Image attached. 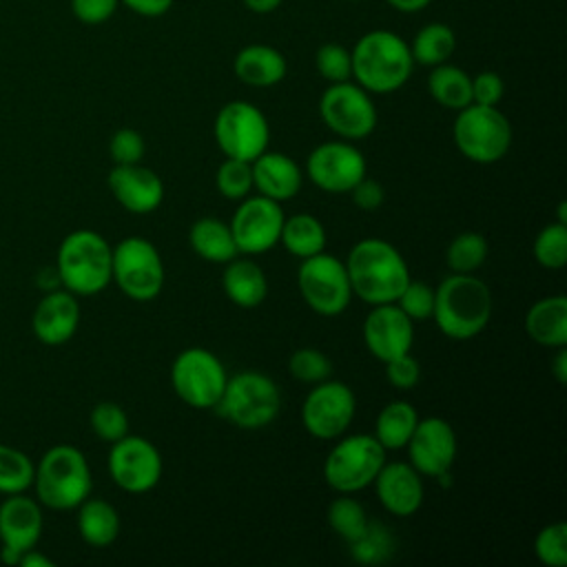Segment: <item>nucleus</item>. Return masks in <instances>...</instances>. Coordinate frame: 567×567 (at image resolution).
<instances>
[{
    "label": "nucleus",
    "instance_id": "9",
    "mask_svg": "<svg viewBox=\"0 0 567 567\" xmlns=\"http://www.w3.org/2000/svg\"><path fill=\"white\" fill-rule=\"evenodd\" d=\"M111 281L133 301H151L164 286L159 250L144 237H124L113 246Z\"/></svg>",
    "mask_w": 567,
    "mask_h": 567
},
{
    "label": "nucleus",
    "instance_id": "3",
    "mask_svg": "<svg viewBox=\"0 0 567 567\" xmlns=\"http://www.w3.org/2000/svg\"><path fill=\"white\" fill-rule=\"evenodd\" d=\"M492 317V292L474 275L452 272L439 288H434V312L436 328L454 339L465 341L483 332Z\"/></svg>",
    "mask_w": 567,
    "mask_h": 567
},
{
    "label": "nucleus",
    "instance_id": "4",
    "mask_svg": "<svg viewBox=\"0 0 567 567\" xmlns=\"http://www.w3.org/2000/svg\"><path fill=\"white\" fill-rule=\"evenodd\" d=\"M31 487L40 505L58 512L75 509L93 487L86 456L69 443L49 447L35 463Z\"/></svg>",
    "mask_w": 567,
    "mask_h": 567
},
{
    "label": "nucleus",
    "instance_id": "36",
    "mask_svg": "<svg viewBox=\"0 0 567 567\" xmlns=\"http://www.w3.org/2000/svg\"><path fill=\"white\" fill-rule=\"evenodd\" d=\"M485 257H487V241L478 233L456 235L445 250L447 268L458 275H474V270L483 266Z\"/></svg>",
    "mask_w": 567,
    "mask_h": 567
},
{
    "label": "nucleus",
    "instance_id": "37",
    "mask_svg": "<svg viewBox=\"0 0 567 567\" xmlns=\"http://www.w3.org/2000/svg\"><path fill=\"white\" fill-rule=\"evenodd\" d=\"M368 520L370 518L365 516L363 505L348 494L334 498L328 507V525L346 543H352L354 538H359L363 534Z\"/></svg>",
    "mask_w": 567,
    "mask_h": 567
},
{
    "label": "nucleus",
    "instance_id": "21",
    "mask_svg": "<svg viewBox=\"0 0 567 567\" xmlns=\"http://www.w3.org/2000/svg\"><path fill=\"white\" fill-rule=\"evenodd\" d=\"M115 202L135 215L153 213L164 199V184L159 175L137 164H115L106 177Z\"/></svg>",
    "mask_w": 567,
    "mask_h": 567
},
{
    "label": "nucleus",
    "instance_id": "13",
    "mask_svg": "<svg viewBox=\"0 0 567 567\" xmlns=\"http://www.w3.org/2000/svg\"><path fill=\"white\" fill-rule=\"evenodd\" d=\"M323 124L341 140H363L377 126V106L372 95L357 82H332L319 97Z\"/></svg>",
    "mask_w": 567,
    "mask_h": 567
},
{
    "label": "nucleus",
    "instance_id": "43",
    "mask_svg": "<svg viewBox=\"0 0 567 567\" xmlns=\"http://www.w3.org/2000/svg\"><path fill=\"white\" fill-rule=\"evenodd\" d=\"M288 370L297 381L303 383H319L326 381L332 372V363L330 359L317 350V348H299L290 354L288 361Z\"/></svg>",
    "mask_w": 567,
    "mask_h": 567
},
{
    "label": "nucleus",
    "instance_id": "51",
    "mask_svg": "<svg viewBox=\"0 0 567 567\" xmlns=\"http://www.w3.org/2000/svg\"><path fill=\"white\" fill-rule=\"evenodd\" d=\"M18 565L20 567H53V560L33 547L20 556Z\"/></svg>",
    "mask_w": 567,
    "mask_h": 567
},
{
    "label": "nucleus",
    "instance_id": "18",
    "mask_svg": "<svg viewBox=\"0 0 567 567\" xmlns=\"http://www.w3.org/2000/svg\"><path fill=\"white\" fill-rule=\"evenodd\" d=\"M44 516L38 498L7 494L0 503V558L7 565H18L20 556L33 549L42 536Z\"/></svg>",
    "mask_w": 567,
    "mask_h": 567
},
{
    "label": "nucleus",
    "instance_id": "42",
    "mask_svg": "<svg viewBox=\"0 0 567 567\" xmlns=\"http://www.w3.org/2000/svg\"><path fill=\"white\" fill-rule=\"evenodd\" d=\"M315 66L323 80L346 82L352 78V58L343 44L326 42L315 53Z\"/></svg>",
    "mask_w": 567,
    "mask_h": 567
},
{
    "label": "nucleus",
    "instance_id": "44",
    "mask_svg": "<svg viewBox=\"0 0 567 567\" xmlns=\"http://www.w3.org/2000/svg\"><path fill=\"white\" fill-rule=\"evenodd\" d=\"M412 321L432 319L434 312V288L425 281L410 279L394 301Z\"/></svg>",
    "mask_w": 567,
    "mask_h": 567
},
{
    "label": "nucleus",
    "instance_id": "8",
    "mask_svg": "<svg viewBox=\"0 0 567 567\" xmlns=\"http://www.w3.org/2000/svg\"><path fill=\"white\" fill-rule=\"evenodd\" d=\"M385 463V450L374 434L341 439L323 461V478L339 494H354L374 483Z\"/></svg>",
    "mask_w": 567,
    "mask_h": 567
},
{
    "label": "nucleus",
    "instance_id": "49",
    "mask_svg": "<svg viewBox=\"0 0 567 567\" xmlns=\"http://www.w3.org/2000/svg\"><path fill=\"white\" fill-rule=\"evenodd\" d=\"M350 197H352V202H354L357 208H361V210H377V208L383 204L385 193H383V186H381L377 179H372V177L365 175L363 179H359V182L352 186Z\"/></svg>",
    "mask_w": 567,
    "mask_h": 567
},
{
    "label": "nucleus",
    "instance_id": "10",
    "mask_svg": "<svg viewBox=\"0 0 567 567\" xmlns=\"http://www.w3.org/2000/svg\"><path fill=\"white\" fill-rule=\"evenodd\" d=\"M228 374L217 354L206 348L182 350L171 365V385L190 408L210 410L217 405Z\"/></svg>",
    "mask_w": 567,
    "mask_h": 567
},
{
    "label": "nucleus",
    "instance_id": "33",
    "mask_svg": "<svg viewBox=\"0 0 567 567\" xmlns=\"http://www.w3.org/2000/svg\"><path fill=\"white\" fill-rule=\"evenodd\" d=\"M456 49V35L445 22H430L416 31L410 42L414 64L436 66L450 60Z\"/></svg>",
    "mask_w": 567,
    "mask_h": 567
},
{
    "label": "nucleus",
    "instance_id": "55",
    "mask_svg": "<svg viewBox=\"0 0 567 567\" xmlns=\"http://www.w3.org/2000/svg\"><path fill=\"white\" fill-rule=\"evenodd\" d=\"M346 2H361V0H346Z\"/></svg>",
    "mask_w": 567,
    "mask_h": 567
},
{
    "label": "nucleus",
    "instance_id": "15",
    "mask_svg": "<svg viewBox=\"0 0 567 567\" xmlns=\"http://www.w3.org/2000/svg\"><path fill=\"white\" fill-rule=\"evenodd\" d=\"M357 412L354 392L341 381H319L301 405V423L315 439L332 441L341 436Z\"/></svg>",
    "mask_w": 567,
    "mask_h": 567
},
{
    "label": "nucleus",
    "instance_id": "24",
    "mask_svg": "<svg viewBox=\"0 0 567 567\" xmlns=\"http://www.w3.org/2000/svg\"><path fill=\"white\" fill-rule=\"evenodd\" d=\"M252 168V188L259 190V195L275 199V202H288L292 199L303 182L299 164L277 151H264L250 162Z\"/></svg>",
    "mask_w": 567,
    "mask_h": 567
},
{
    "label": "nucleus",
    "instance_id": "25",
    "mask_svg": "<svg viewBox=\"0 0 567 567\" xmlns=\"http://www.w3.org/2000/svg\"><path fill=\"white\" fill-rule=\"evenodd\" d=\"M233 71L244 84L266 89V86L279 84L286 78L288 64L279 49H275L270 44L255 42V44H246L237 51Z\"/></svg>",
    "mask_w": 567,
    "mask_h": 567
},
{
    "label": "nucleus",
    "instance_id": "6",
    "mask_svg": "<svg viewBox=\"0 0 567 567\" xmlns=\"http://www.w3.org/2000/svg\"><path fill=\"white\" fill-rule=\"evenodd\" d=\"M279 408L281 394L277 383L259 370H241L228 377L213 410L239 430H261L277 419Z\"/></svg>",
    "mask_w": 567,
    "mask_h": 567
},
{
    "label": "nucleus",
    "instance_id": "14",
    "mask_svg": "<svg viewBox=\"0 0 567 567\" xmlns=\"http://www.w3.org/2000/svg\"><path fill=\"white\" fill-rule=\"evenodd\" d=\"M109 474L128 494L151 492L162 478V454L144 436L124 434L109 450Z\"/></svg>",
    "mask_w": 567,
    "mask_h": 567
},
{
    "label": "nucleus",
    "instance_id": "23",
    "mask_svg": "<svg viewBox=\"0 0 567 567\" xmlns=\"http://www.w3.org/2000/svg\"><path fill=\"white\" fill-rule=\"evenodd\" d=\"M372 485L381 505L394 516H412L423 505V478L410 463L385 461Z\"/></svg>",
    "mask_w": 567,
    "mask_h": 567
},
{
    "label": "nucleus",
    "instance_id": "2",
    "mask_svg": "<svg viewBox=\"0 0 567 567\" xmlns=\"http://www.w3.org/2000/svg\"><path fill=\"white\" fill-rule=\"evenodd\" d=\"M350 58L354 82L370 95L399 91L414 69L410 44L388 29L363 33L350 51Z\"/></svg>",
    "mask_w": 567,
    "mask_h": 567
},
{
    "label": "nucleus",
    "instance_id": "50",
    "mask_svg": "<svg viewBox=\"0 0 567 567\" xmlns=\"http://www.w3.org/2000/svg\"><path fill=\"white\" fill-rule=\"evenodd\" d=\"M120 2L142 18H159L173 7L175 0H120Z\"/></svg>",
    "mask_w": 567,
    "mask_h": 567
},
{
    "label": "nucleus",
    "instance_id": "19",
    "mask_svg": "<svg viewBox=\"0 0 567 567\" xmlns=\"http://www.w3.org/2000/svg\"><path fill=\"white\" fill-rule=\"evenodd\" d=\"M405 447L410 465L421 476H439L447 472L456 458V434L445 419L425 416L419 419Z\"/></svg>",
    "mask_w": 567,
    "mask_h": 567
},
{
    "label": "nucleus",
    "instance_id": "48",
    "mask_svg": "<svg viewBox=\"0 0 567 567\" xmlns=\"http://www.w3.org/2000/svg\"><path fill=\"white\" fill-rule=\"evenodd\" d=\"M120 0H71V13L82 22V24H102L106 22Z\"/></svg>",
    "mask_w": 567,
    "mask_h": 567
},
{
    "label": "nucleus",
    "instance_id": "40",
    "mask_svg": "<svg viewBox=\"0 0 567 567\" xmlns=\"http://www.w3.org/2000/svg\"><path fill=\"white\" fill-rule=\"evenodd\" d=\"M89 423H91L93 434L106 443H115L117 439L128 434V416L113 401H102V403L93 405V410L89 414Z\"/></svg>",
    "mask_w": 567,
    "mask_h": 567
},
{
    "label": "nucleus",
    "instance_id": "32",
    "mask_svg": "<svg viewBox=\"0 0 567 567\" xmlns=\"http://www.w3.org/2000/svg\"><path fill=\"white\" fill-rule=\"evenodd\" d=\"M419 423V414L408 401H390L377 416L374 439L383 445V450H403L410 441L414 427Z\"/></svg>",
    "mask_w": 567,
    "mask_h": 567
},
{
    "label": "nucleus",
    "instance_id": "17",
    "mask_svg": "<svg viewBox=\"0 0 567 567\" xmlns=\"http://www.w3.org/2000/svg\"><path fill=\"white\" fill-rule=\"evenodd\" d=\"M365 173L368 164L363 153L348 140L323 142L315 146L306 159L308 179L326 193H350Z\"/></svg>",
    "mask_w": 567,
    "mask_h": 567
},
{
    "label": "nucleus",
    "instance_id": "46",
    "mask_svg": "<svg viewBox=\"0 0 567 567\" xmlns=\"http://www.w3.org/2000/svg\"><path fill=\"white\" fill-rule=\"evenodd\" d=\"M385 379L399 390H410L421 379V365L410 352H405L401 357L385 361Z\"/></svg>",
    "mask_w": 567,
    "mask_h": 567
},
{
    "label": "nucleus",
    "instance_id": "41",
    "mask_svg": "<svg viewBox=\"0 0 567 567\" xmlns=\"http://www.w3.org/2000/svg\"><path fill=\"white\" fill-rule=\"evenodd\" d=\"M536 558L547 567H565L567 565V525L549 523L545 525L534 540Z\"/></svg>",
    "mask_w": 567,
    "mask_h": 567
},
{
    "label": "nucleus",
    "instance_id": "47",
    "mask_svg": "<svg viewBox=\"0 0 567 567\" xmlns=\"http://www.w3.org/2000/svg\"><path fill=\"white\" fill-rule=\"evenodd\" d=\"M503 80L494 71H481L478 75L472 78V102L474 104H485V106H496L503 97Z\"/></svg>",
    "mask_w": 567,
    "mask_h": 567
},
{
    "label": "nucleus",
    "instance_id": "12",
    "mask_svg": "<svg viewBox=\"0 0 567 567\" xmlns=\"http://www.w3.org/2000/svg\"><path fill=\"white\" fill-rule=\"evenodd\" d=\"M297 286L303 301L323 317L341 315L352 299L346 264L328 252H317L301 261Z\"/></svg>",
    "mask_w": 567,
    "mask_h": 567
},
{
    "label": "nucleus",
    "instance_id": "22",
    "mask_svg": "<svg viewBox=\"0 0 567 567\" xmlns=\"http://www.w3.org/2000/svg\"><path fill=\"white\" fill-rule=\"evenodd\" d=\"M80 326V303L66 288L49 290L35 306L31 317V330L44 346L66 343Z\"/></svg>",
    "mask_w": 567,
    "mask_h": 567
},
{
    "label": "nucleus",
    "instance_id": "28",
    "mask_svg": "<svg viewBox=\"0 0 567 567\" xmlns=\"http://www.w3.org/2000/svg\"><path fill=\"white\" fill-rule=\"evenodd\" d=\"M188 244L206 261L228 264L239 255L230 226L217 217H202L188 230Z\"/></svg>",
    "mask_w": 567,
    "mask_h": 567
},
{
    "label": "nucleus",
    "instance_id": "54",
    "mask_svg": "<svg viewBox=\"0 0 567 567\" xmlns=\"http://www.w3.org/2000/svg\"><path fill=\"white\" fill-rule=\"evenodd\" d=\"M241 2H244V7H246L248 11L264 16V13H272L275 9H279V4H281L284 0H241Z\"/></svg>",
    "mask_w": 567,
    "mask_h": 567
},
{
    "label": "nucleus",
    "instance_id": "38",
    "mask_svg": "<svg viewBox=\"0 0 567 567\" xmlns=\"http://www.w3.org/2000/svg\"><path fill=\"white\" fill-rule=\"evenodd\" d=\"M534 257L547 270H560L567 261V224H547L534 241Z\"/></svg>",
    "mask_w": 567,
    "mask_h": 567
},
{
    "label": "nucleus",
    "instance_id": "5",
    "mask_svg": "<svg viewBox=\"0 0 567 567\" xmlns=\"http://www.w3.org/2000/svg\"><path fill=\"white\" fill-rule=\"evenodd\" d=\"M113 246L95 230L69 233L55 255V270L62 288L75 297H91L111 284Z\"/></svg>",
    "mask_w": 567,
    "mask_h": 567
},
{
    "label": "nucleus",
    "instance_id": "30",
    "mask_svg": "<svg viewBox=\"0 0 567 567\" xmlns=\"http://www.w3.org/2000/svg\"><path fill=\"white\" fill-rule=\"evenodd\" d=\"M427 91L432 100L445 109L461 111L472 104V78L454 64H436L427 75Z\"/></svg>",
    "mask_w": 567,
    "mask_h": 567
},
{
    "label": "nucleus",
    "instance_id": "16",
    "mask_svg": "<svg viewBox=\"0 0 567 567\" xmlns=\"http://www.w3.org/2000/svg\"><path fill=\"white\" fill-rule=\"evenodd\" d=\"M281 204L264 195H248L239 199V206L230 219V233L235 246L244 255L268 252L279 244L284 226Z\"/></svg>",
    "mask_w": 567,
    "mask_h": 567
},
{
    "label": "nucleus",
    "instance_id": "27",
    "mask_svg": "<svg viewBox=\"0 0 567 567\" xmlns=\"http://www.w3.org/2000/svg\"><path fill=\"white\" fill-rule=\"evenodd\" d=\"M226 297L239 308H257L268 295L266 272L250 259H230L221 275Z\"/></svg>",
    "mask_w": 567,
    "mask_h": 567
},
{
    "label": "nucleus",
    "instance_id": "39",
    "mask_svg": "<svg viewBox=\"0 0 567 567\" xmlns=\"http://www.w3.org/2000/svg\"><path fill=\"white\" fill-rule=\"evenodd\" d=\"M215 184H217V190L226 199L239 202V199L248 197L250 190H252V168H250V162L226 157L219 164V168H217Z\"/></svg>",
    "mask_w": 567,
    "mask_h": 567
},
{
    "label": "nucleus",
    "instance_id": "7",
    "mask_svg": "<svg viewBox=\"0 0 567 567\" xmlns=\"http://www.w3.org/2000/svg\"><path fill=\"white\" fill-rule=\"evenodd\" d=\"M452 137L461 155L470 162L494 164L512 146V124L496 106L472 102L458 111Z\"/></svg>",
    "mask_w": 567,
    "mask_h": 567
},
{
    "label": "nucleus",
    "instance_id": "29",
    "mask_svg": "<svg viewBox=\"0 0 567 567\" xmlns=\"http://www.w3.org/2000/svg\"><path fill=\"white\" fill-rule=\"evenodd\" d=\"M78 532L86 545L106 547L120 534V514L104 498H84L78 505Z\"/></svg>",
    "mask_w": 567,
    "mask_h": 567
},
{
    "label": "nucleus",
    "instance_id": "1",
    "mask_svg": "<svg viewBox=\"0 0 567 567\" xmlns=\"http://www.w3.org/2000/svg\"><path fill=\"white\" fill-rule=\"evenodd\" d=\"M343 264L352 295L368 306L394 303L412 279L403 255L390 241L379 237L357 241Z\"/></svg>",
    "mask_w": 567,
    "mask_h": 567
},
{
    "label": "nucleus",
    "instance_id": "34",
    "mask_svg": "<svg viewBox=\"0 0 567 567\" xmlns=\"http://www.w3.org/2000/svg\"><path fill=\"white\" fill-rule=\"evenodd\" d=\"M348 545H350L352 558L361 565H381L396 549V540H394L390 527H385L379 520H368L363 534Z\"/></svg>",
    "mask_w": 567,
    "mask_h": 567
},
{
    "label": "nucleus",
    "instance_id": "26",
    "mask_svg": "<svg viewBox=\"0 0 567 567\" xmlns=\"http://www.w3.org/2000/svg\"><path fill=\"white\" fill-rule=\"evenodd\" d=\"M525 332L545 348L567 346V297L549 295L538 299L525 315Z\"/></svg>",
    "mask_w": 567,
    "mask_h": 567
},
{
    "label": "nucleus",
    "instance_id": "52",
    "mask_svg": "<svg viewBox=\"0 0 567 567\" xmlns=\"http://www.w3.org/2000/svg\"><path fill=\"white\" fill-rule=\"evenodd\" d=\"M551 372L560 385L567 381V348L565 346L556 348V354L551 361Z\"/></svg>",
    "mask_w": 567,
    "mask_h": 567
},
{
    "label": "nucleus",
    "instance_id": "11",
    "mask_svg": "<svg viewBox=\"0 0 567 567\" xmlns=\"http://www.w3.org/2000/svg\"><path fill=\"white\" fill-rule=\"evenodd\" d=\"M213 135L226 157L252 162L268 148L270 126L266 115L255 104L233 100L217 111Z\"/></svg>",
    "mask_w": 567,
    "mask_h": 567
},
{
    "label": "nucleus",
    "instance_id": "45",
    "mask_svg": "<svg viewBox=\"0 0 567 567\" xmlns=\"http://www.w3.org/2000/svg\"><path fill=\"white\" fill-rule=\"evenodd\" d=\"M144 137L135 128H117L109 140V153L115 164H137L144 157Z\"/></svg>",
    "mask_w": 567,
    "mask_h": 567
},
{
    "label": "nucleus",
    "instance_id": "31",
    "mask_svg": "<svg viewBox=\"0 0 567 567\" xmlns=\"http://www.w3.org/2000/svg\"><path fill=\"white\" fill-rule=\"evenodd\" d=\"M279 241L290 255L306 259L317 252H323L328 237H326L323 224L315 215L297 213L284 219Z\"/></svg>",
    "mask_w": 567,
    "mask_h": 567
},
{
    "label": "nucleus",
    "instance_id": "53",
    "mask_svg": "<svg viewBox=\"0 0 567 567\" xmlns=\"http://www.w3.org/2000/svg\"><path fill=\"white\" fill-rule=\"evenodd\" d=\"M392 9L401 11V13H419L421 9H425L432 0H385Z\"/></svg>",
    "mask_w": 567,
    "mask_h": 567
},
{
    "label": "nucleus",
    "instance_id": "35",
    "mask_svg": "<svg viewBox=\"0 0 567 567\" xmlns=\"http://www.w3.org/2000/svg\"><path fill=\"white\" fill-rule=\"evenodd\" d=\"M35 463L22 450L0 443V494H20L33 485Z\"/></svg>",
    "mask_w": 567,
    "mask_h": 567
},
{
    "label": "nucleus",
    "instance_id": "20",
    "mask_svg": "<svg viewBox=\"0 0 567 567\" xmlns=\"http://www.w3.org/2000/svg\"><path fill=\"white\" fill-rule=\"evenodd\" d=\"M363 343L383 363L401 357L414 343V321L396 303L372 306L363 321Z\"/></svg>",
    "mask_w": 567,
    "mask_h": 567
}]
</instances>
